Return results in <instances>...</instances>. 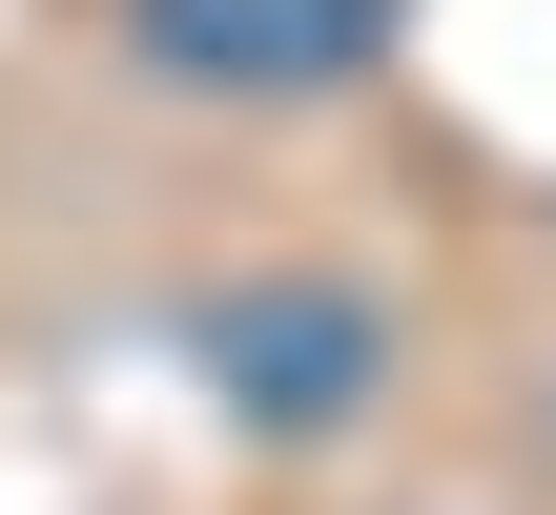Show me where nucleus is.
Wrapping results in <instances>:
<instances>
[{"mask_svg":"<svg viewBox=\"0 0 556 515\" xmlns=\"http://www.w3.org/2000/svg\"><path fill=\"white\" fill-rule=\"evenodd\" d=\"M206 392L248 413V434H351L371 392H392V310L371 289H330V268H268V289H206Z\"/></svg>","mask_w":556,"mask_h":515,"instance_id":"f257e3e1","label":"nucleus"},{"mask_svg":"<svg viewBox=\"0 0 556 515\" xmlns=\"http://www.w3.org/2000/svg\"><path fill=\"white\" fill-rule=\"evenodd\" d=\"M371 21H392V0H144V62H165V83H248V103H289V83H351Z\"/></svg>","mask_w":556,"mask_h":515,"instance_id":"f03ea898","label":"nucleus"}]
</instances>
